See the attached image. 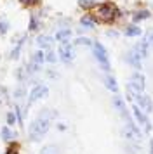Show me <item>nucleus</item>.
<instances>
[{
    "label": "nucleus",
    "mask_w": 153,
    "mask_h": 154,
    "mask_svg": "<svg viewBox=\"0 0 153 154\" xmlns=\"http://www.w3.org/2000/svg\"><path fill=\"white\" fill-rule=\"evenodd\" d=\"M50 118H52V112L49 111V109H44V111L38 114V118L30 125L28 135H30V140H31V142H38V140L44 139V135H45V133L49 132V128H50Z\"/></svg>",
    "instance_id": "1"
},
{
    "label": "nucleus",
    "mask_w": 153,
    "mask_h": 154,
    "mask_svg": "<svg viewBox=\"0 0 153 154\" xmlns=\"http://www.w3.org/2000/svg\"><path fill=\"white\" fill-rule=\"evenodd\" d=\"M122 12L117 9L115 4H111V2H103V4H99L96 5L94 9V17H96V21L99 23H104V24H111V23L115 21L117 17H120Z\"/></svg>",
    "instance_id": "2"
},
{
    "label": "nucleus",
    "mask_w": 153,
    "mask_h": 154,
    "mask_svg": "<svg viewBox=\"0 0 153 154\" xmlns=\"http://www.w3.org/2000/svg\"><path fill=\"white\" fill-rule=\"evenodd\" d=\"M92 52H94V57L96 61L99 63V68L104 71H110V59H108V54H106V49L103 47V43L94 42L92 43Z\"/></svg>",
    "instance_id": "3"
},
{
    "label": "nucleus",
    "mask_w": 153,
    "mask_h": 154,
    "mask_svg": "<svg viewBox=\"0 0 153 154\" xmlns=\"http://www.w3.org/2000/svg\"><path fill=\"white\" fill-rule=\"evenodd\" d=\"M143 90H145V76L136 71V73H132L131 82L127 83V92L136 97L139 94H143Z\"/></svg>",
    "instance_id": "4"
},
{
    "label": "nucleus",
    "mask_w": 153,
    "mask_h": 154,
    "mask_svg": "<svg viewBox=\"0 0 153 154\" xmlns=\"http://www.w3.org/2000/svg\"><path fill=\"white\" fill-rule=\"evenodd\" d=\"M73 57H75V49H73V45L70 42L66 43H61L59 45V59H61L63 63H71L73 61Z\"/></svg>",
    "instance_id": "5"
},
{
    "label": "nucleus",
    "mask_w": 153,
    "mask_h": 154,
    "mask_svg": "<svg viewBox=\"0 0 153 154\" xmlns=\"http://www.w3.org/2000/svg\"><path fill=\"white\" fill-rule=\"evenodd\" d=\"M49 95V88L45 87V85H35L33 87V90L30 92V97H28V102L30 104H33V102H37L38 99H44V97H47Z\"/></svg>",
    "instance_id": "6"
},
{
    "label": "nucleus",
    "mask_w": 153,
    "mask_h": 154,
    "mask_svg": "<svg viewBox=\"0 0 153 154\" xmlns=\"http://www.w3.org/2000/svg\"><path fill=\"white\" fill-rule=\"evenodd\" d=\"M132 114H134V118H136V121H138L139 125L145 126L146 132H150V130H151V125H150V119H148V116H146V112L141 111L136 104L132 106Z\"/></svg>",
    "instance_id": "7"
},
{
    "label": "nucleus",
    "mask_w": 153,
    "mask_h": 154,
    "mask_svg": "<svg viewBox=\"0 0 153 154\" xmlns=\"http://www.w3.org/2000/svg\"><path fill=\"white\" fill-rule=\"evenodd\" d=\"M134 100H136V106H138L141 111H145V112H151L153 111V102H151V99L148 97L146 94H139V95H136Z\"/></svg>",
    "instance_id": "8"
},
{
    "label": "nucleus",
    "mask_w": 153,
    "mask_h": 154,
    "mask_svg": "<svg viewBox=\"0 0 153 154\" xmlns=\"http://www.w3.org/2000/svg\"><path fill=\"white\" fill-rule=\"evenodd\" d=\"M113 106L117 107V111L124 116V119H125V123L127 121H131V118H129V114H127V109H125V102H124V99L122 97H118V95H115L113 97Z\"/></svg>",
    "instance_id": "9"
},
{
    "label": "nucleus",
    "mask_w": 153,
    "mask_h": 154,
    "mask_svg": "<svg viewBox=\"0 0 153 154\" xmlns=\"http://www.w3.org/2000/svg\"><path fill=\"white\" fill-rule=\"evenodd\" d=\"M125 61H127V64H131L134 69H141L143 66H141V57L134 52V50H131V52H127V56H125Z\"/></svg>",
    "instance_id": "10"
},
{
    "label": "nucleus",
    "mask_w": 153,
    "mask_h": 154,
    "mask_svg": "<svg viewBox=\"0 0 153 154\" xmlns=\"http://www.w3.org/2000/svg\"><path fill=\"white\" fill-rule=\"evenodd\" d=\"M132 50H134L139 57H148V54H150V45H148L146 40H141V42H138L136 45H134Z\"/></svg>",
    "instance_id": "11"
},
{
    "label": "nucleus",
    "mask_w": 153,
    "mask_h": 154,
    "mask_svg": "<svg viewBox=\"0 0 153 154\" xmlns=\"http://www.w3.org/2000/svg\"><path fill=\"white\" fill-rule=\"evenodd\" d=\"M96 24H97V21H96V17H94L92 14H83L82 17H80V26L85 28V29L96 28Z\"/></svg>",
    "instance_id": "12"
},
{
    "label": "nucleus",
    "mask_w": 153,
    "mask_h": 154,
    "mask_svg": "<svg viewBox=\"0 0 153 154\" xmlns=\"http://www.w3.org/2000/svg\"><path fill=\"white\" fill-rule=\"evenodd\" d=\"M151 17V12L148 9H139L132 14V21L134 23H139V21H145V19H150Z\"/></svg>",
    "instance_id": "13"
},
{
    "label": "nucleus",
    "mask_w": 153,
    "mask_h": 154,
    "mask_svg": "<svg viewBox=\"0 0 153 154\" xmlns=\"http://www.w3.org/2000/svg\"><path fill=\"white\" fill-rule=\"evenodd\" d=\"M70 36H71V29L70 28H61L57 29V33H56V40L61 43H66L70 40Z\"/></svg>",
    "instance_id": "14"
},
{
    "label": "nucleus",
    "mask_w": 153,
    "mask_h": 154,
    "mask_svg": "<svg viewBox=\"0 0 153 154\" xmlns=\"http://www.w3.org/2000/svg\"><path fill=\"white\" fill-rule=\"evenodd\" d=\"M104 85H106V88L111 90L113 94H117L118 92V83H117V80H115V76H111V75L104 76Z\"/></svg>",
    "instance_id": "15"
},
{
    "label": "nucleus",
    "mask_w": 153,
    "mask_h": 154,
    "mask_svg": "<svg viewBox=\"0 0 153 154\" xmlns=\"http://www.w3.org/2000/svg\"><path fill=\"white\" fill-rule=\"evenodd\" d=\"M37 45L40 49H49V47H52V38L49 35H40L37 38Z\"/></svg>",
    "instance_id": "16"
},
{
    "label": "nucleus",
    "mask_w": 153,
    "mask_h": 154,
    "mask_svg": "<svg viewBox=\"0 0 153 154\" xmlns=\"http://www.w3.org/2000/svg\"><path fill=\"white\" fill-rule=\"evenodd\" d=\"M124 33L127 36H141V28L136 26V24H127L124 29Z\"/></svg>",
    "instance_id": "17"
},
{
    "label": "nucleus",
    "mask_w": 153,
    "mask_h": 154,
    "mask_svg": "<svg viewBox=\"0 0 153 154\" xmlns=\"http://www.w3.org/2000/svg\"><path fill=\"white\" fill-rule=\"evenodd\" d=\"M24 40H26V38H21L19 42L16 43V47L11 50V59H19L21 50H23V45H24Z\"/></svg>",
    "instance_id": "18"
},
{
    "label": "nucleus",
    "mask_w": 153,
    "mask_h": 154,
    "mask_svg": "<svg viewBox=\"0 0 153 154\" xmlns=\"http://www.w3.org/2000/svg\"><path fill=\"white\" fill-rule=\"evenodd\" d=\"M0 135H2V139L5 140V142H11V140L16 139V133H14L9 126H4V128H2V132H0Z\"/></svg>",
    "instance_id": "19"
},
{
    "label": "nucleus",
    "mask_w": 153,
    "mask_h": 154,
    "mask_svg": "<svg viewBox=\"0 0 153 154\" xmlns=\"http://www.w3.org/2000/svg\"><path fill=\"white\" fill-rule=\"evenodd\" d=\"M78 5H80V9H83V11H90V9H96L97 2L96 0H78Z\"/></svg>",
    "instance_id": "20"
},
{
    "label": "nucleus",
    "mask_w": 153,
    "mask_h": 154,
    "mask_svg": "<svg viewBox=\"0 0 153 154\" xmlns=\"http://www.w3.org/2000/svg\"><path fill=\"white\" fill-rule=\"evenodd\" d=\"M40 28V19H38V14H31L30 17V31H37V29Z\"/></svg>",
    "instance_id": "21"
},
{
    "label": "nucleus",
    "mask_w": 153,
    "mask_h": 154,
    "mask_svg": "<svg viewBox=\"0 0 153 154\" xmlns=\"http://www.w3.org/2000/svg\"><path fill=\"white\" fill-rule=\"evenodd\" d=\"M44 61H45V54H44L42 50H38V52H35V54H33V59H31V63H35V64H38V66H40Z\"/></svg>",
    "instance_id": "22"
},
{
    "label": "nucleus",
    "mask_w": 153,
    "mask_h": 154,
    "mask_svg": "<svg viewBox=\"0 0 153 154\" xmlns=\"http://www.w3.org/2000/svg\"><path fill=\"white\" fill-rule=\"evenodd\" d=\"M76 45H85V47H89V45H92V42H90V38H87V36H80L78 40H75Z\"/></svg>",
    "instance_id": "23"
},
{
    "label": "nucleus",
    "mask_w": 153,
    "mask_h": 154,
    "mask_svg": "<svg viewBox=\"0 0 153 154\" xmlns=\"http://www.w3.org/2000/svg\"><path fill=\"white\" fill-rule=\"evenodd\" d=\"M24 95H26V90H24L23 87H19V88L14 90V99H23Z\"/></svg>",
    "instance_id": "24"
},
{
    "label": "nucleus",
    "mask_w": 153,
    "mask_h": 154,
    "mask_svg": "<svg viewBox=\"0 0 153 154\" xmlns=\"http://www.w3.org/2000/svg\"><path fill=\"white\" fill-rule=\"evenodd\" d=\"M7 31H9V23L0 19V35H5Z\"/></svg>",
    "instance_id": "25"
},
{
    "label": "nucleus",
    "mask_w": 153,
    "mask_h": 154,
    "mask_svg": "<svg viewBox=\"0 0 153 154\" xmlns=\"http://www.w3.org/2000/svg\"><path fill=\"white\" fill-rule=\"evenodd\" d=\"M23 5H26V7H33V5H38L40 4V0H19Z\"/></svg>",
    "instance_id": "26"
},
{
    "label": "nucleus",
    "mask_w": 153,
    "mask_h": 154,
    "mask_svg": "<svg viewBox=\"0 0 153 154\" xmlns=\"http://www.w3.org/2000/svg\"><path fill=\"white\" fill-rule=\"evenodd\" d=\"M16 114H14V112H7V125L9 126H12L14 123H16Z\"/></svg>",
    "instance_id": "27"
},
{
    "label": "nucleus",
    "mask_w": 153,
    "mask_h": 154,
    "mask_svg": "<svg viewBox=\"0 0 153 154\" xmlns=\"http://www.w3.org/2000/svg\"><path fill=\"white\" fill-rule=\"evenodd\" d=\"M7 88L5 87H0V104H4V102H5L7 100Z\"/></svg>",
    "instance_id": "28"
},
{
    "label": "nucleus",
    "mask_w": 153,
    "mask_h": 154,
    "mask_svg": "<svg viewBox=\"0 0 153 154\" xmlns=\"http://www.w3.org/2000/svg\"><path fill=\"white\" fill-rule=\"evenodd\" d=\"M45 61H47V63H56V54L52 50H49L47 54H45Z\"/></svg>",
    "instance_id": "29"
},
{
    "label": "nucleus",
    "mask_w": 153,
    "mask_h": 154,
    "mask_svg": "<svg viewBox=\"0 0 153 154\" xmlns=\"http://www.w3.org/2000/svg\"><path fill=\"white\" fill-rule=\"evenodd\" d=\"M146 42H148V45H150V49H153V29L146 35V38H145Z\"/></svg>",
    "instance_id": "30"
},
{
    "label": "nucleus",
    "mask_w": 153,
    "mask_h": 154,
    "mask_svg": "<svg viewBox=\"0 0 153 154\" xmlns=\"http://www.w3.org/2000/svg\"><path fill=\"white\" fill-rule=\"evenodd\" d=\"M106 35L111 36V38H117V36H118V31H117V29H108V31H106Z\"/></svg>",
    "instance_id": "31"
},
{
    "label": "nucleus",
    "mask_w": 153,
    "mask_h": 154,
    "mask_svg": "<svg viewBox=\"0 0 153 154\" xmlns=\"http://www.w3.org/2000/svg\"><path fill=\"white\" fill-rule=\"evenodd\" d=\"M5 154H19V151H18L16 147H9V149L5 151Z\"/></svg>",
    "instance_id": "32"
},
{
    "label": "nucleus",
    "mask_w": 153,
    "mask_h": 154,
    "mask_svg": "<svg viewBox=\"0 0 153 154\" xmlns=\"http://www.w3.org/2000/svg\"><path fill=\"white\" fill-rule=\"evenodd\" d=\"M150 151H151V154H153V140L150 142Z\"/></svg>",
    "instance_id": "33"
}]
</instances>
